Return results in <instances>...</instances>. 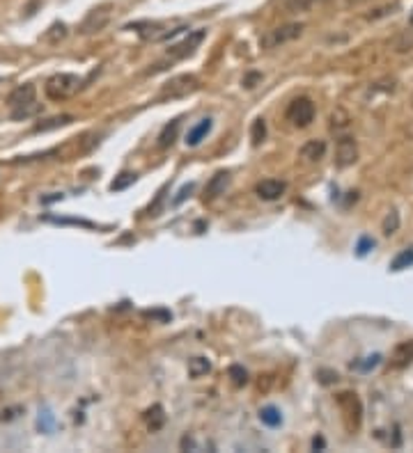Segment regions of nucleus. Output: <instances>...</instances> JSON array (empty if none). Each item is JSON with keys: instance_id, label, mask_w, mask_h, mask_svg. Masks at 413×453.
Returning a JSON list of instances; mask_svg holds the SVG:
<instances>
[{"instance_id": "obj_8", "label": "nucleus", "mask_w": 413, "mask_h": 453, "mask_svg": "<svg viewBox=\"0 0 413 453\" xmlns=\"http://www.w3.org/2000/svg\"><path fill=\"white\" fill-rule=\"evenodd\" d=\"M358 158V149H356V142L349 136H342L338 140V147H335V163H338V168H349L354 165Z\"/></svg>"}, {"instance_id": "obj_11", "label": "nucleus", "mask_w": 413, "mask_h": 453, "mask_svg": "<svg viewBox=\"0 0 413 453\" xmlns=\"http://www.w3.org/2000/svg\"><path fill=\"white\" fill-rule=\"evenodd\" d=\"M227 183H230V174H227V172H216L204 185V200H216L219 195H223Z\"/></svg>"}, {"instance_id": "obj_30", "label": "nucleus", "mask_w": 413, "mask_h": 453, "mask_svg": "<svg viewBox=\"0 0 413 453\" xmlns=\"http://www.w3.org/2000/svg\"><path fill=\"white\" fill-rule=\"evenodd\" d=\"M379 362H382V355H372V357H367L365 362L356 364V369H361V371H369V369H374Z\"/></svg>"}, {"instance_id": "obj_34", "label": "nucleus", "mask_w": 413, "mask_h": 453, "mask_svg": "<svg viewBox=\"0 0 413 453\" xmlns=\"http://www.w3.org/2000/svg\"><path fill=\"white\" fill-rule=\"evenodd\" d=\"M145 316L147 318H159V320H168L170 318L168 312H145Z\"/></svg>"}, {"instance_id": "obj_33", "label": "nucleus", "mask_w": 413, "mask_h": 453, "mask_svg": "<svg viewBox=\"0 0 413 453\" xmlns=\"http://www.w3.org/2000/svg\"><path fill=\"white\" fill-rule=\"evenodd\" d=\"M319 375H324V378H322V382H324V385L338 382V373H333V371H319Z\"/></svg>"}, {"instance_id": "obj_22", "label": "nucleus", "mask_w": 413, "mask_h": 453, "mask_svg": "<svg viewBox=\"0 0 413 453\" xmlns=\"http://www.w3.org/2000/svg\"><path fill=\"white\" fill-rule=\"evenodd\" d=\"M267 138V124H264V119H255L253 121V128H251V140H253V145H259Z\"/></svg>"}, {"instance_id": "obj_3", "label": "nucleus", "mask_w": 413, "mask_h": 453, "mask_svg": "<svg viewBox=\"0 0 413 453\" xmlns=\"http://www.w3.org/2000/svg\"><path fill=\"white\" fill-rule=\"evenodd\" d=\"M303 32L301 24H285V26H278L274 30H267L262 37H259V46L262 49H278L282 44H289L294 41L299 35Z\"/></svg>"}, {"instance_id": "obj_4", "label": "nucleus", "mask_w": 413, "mask_h": 453, "mask_svg": "<svg viewBox=\"0 0 413 453\" xmlns=\"http://www.w3.org/2000/svg\"><path fill=\"white\" fill-rule=\"evenodd\" d=\"M314 113H317V110H314V103L310 101V98H308V96H299V98H294V101H292V103L287 106L285 117H287V121H292L294 126L306 128V126L312 124Z\"/></svg>"}, {"instance_id": "obj_26", "label": "nucleus", "mask_w": 413, "mask_h": 453, "mask_svg": "<svg viewBox=\"0 0 413 453\" xmlns=\"http://www.w3.org/2000/svg\"><path fill=\"white\" fill-rule=\"evenodd\" d=\"M64 35H67V26H64V24H56V26L49 28L46 39H49V41H58V39H62Z\"/></svg>"}, {"instance_id": "obj_13", "label": "nucleus", "mask_w": 413, "mask_h": 453, "mask_svg": "<svg viewBox=\"0 0 413 453\" xmlns=\"http://www.w3.org/2000/svg\"><path fill=\"white\" fill-rule=\"evenodd\" d=\"M108 7H99V9H94V12H90L88 14V19L83 21V26H81V32H85V35H88V32H96V30H101L106 24H108V14L106 12Z\"/></svg>"}, {"instance_id": "obj_29", "label": "nucleus", "mask_w": 413, "mask_h": 453, "mask_svg": "<svg viewBox=\"0 0 413 453\" xmlns=\"http://www.w3.org/2000/svg\"><path fill=\"white\" fill-rule=\"evenodd\" d=\"M193 188H195V183H186V185H184L181 190L177 193V197H175V200H172V204H175V206H179V204H181V202L186 200V197L193 193Z\"/></svg>"}, {"instance_id": "obj_19", "label": "nucleus", "mask_w": 413, "mask_h": 453, "mask_svg": "<svg viewBox=\"0 0 413 453\" xmlns=\"http://www.w3.org/2000/svg\"><path fill=\"white\" fill-rule=\"evenodd\" d=\"M212 371V362L206 357H193L189 362V375L191 378H202V375H206Z\"/></svg>"}, {"instance_id": "obj_31", "label": "nucleus", "mask_w": 413, "mask_h": 453, "mask_svg": "<svg viewBox=\"0 0 413 453\" xmlns=\"http://www.w3.org/2000/svg\"><path fill=\"white\" fill-rule=\"evenodd\" d=\"M369 248H374V240L372 238H367V236H363L361 238V243H358V257H365V254L369 252Z\"/></svg>"}, {"instance_id": "obj_7", "label": "nucleus", "mask_w": 413, "mask_h": 453, "mask_svg": "<svg viewBox=\"0 0 413 453\" xmlns=\"http://www.w3.org/2000/svg\"><path fill=\"white\" fill-rule=\"evenodd\" d=\"M206 37V30H195V32H191V35L184 39L181 44H177V46H172L170 51H168V58H170V62H175V60H181V58H186V55H191L195 49L200 46V41Z\"/></svg>"}, {"instance_id": "obj_1", "label": "nucleus", "mask_w": 413, "mask_h": 453, "mask_svg": "<svg viewBox=\"0 0 413 453\" xmlns=\"http://www.w3.org/2000/svg\"><path fill=\"white\" fill-rule=\"evenodd\" d=\"M81 85H83V81L76 73H56L46 81L44 92L51 101H64V98H69L79 92Z\"/></svg>"}, {"instance_id": "obj_25", "label": "nucleus", "mask_w": 413, "mask_h": 453, "mask_svg": "<svg viewBox=\"0 0 413 453\" xmlns=\"http://www.w3.org/2000/svg\"><path fill=\"white\" fill-rule=\"evenodd\" d=\"M397 227H399V215H397V211H390L388 218L384 220V234H386V236L395 234Z\"/></svg>"}, {"instance_id": "obj_20", "label": "nucleus", "mask_w": 413, "mask_h": 453, "mask_svg": "<svg viewBox=\"0 0 413 453\" xmlns=\"http://www.w3.org/2000/svg\"><path fill=\"white\" fill-rule=\"evenodd\" d=\"M409 266H413V248H407L404 252H399L397 257L390 261V270H393V273H399V270H404Z\"/></svg>"}, {"instance_id": "obj_12", "label": "nucleus", "mask_w": 413, "mask_h": 453, "mask_svg": "<svg viewBox=\"0 0 413 453\" xmlns=\"http://www.w3.org/2000/svg\"><path fill=\"white\" fill-rule=\"evenodd\" d=\"M411 362H413V341H404V344H399L393 355H390V367L404 369Z\"/></svg>"}, {"instance_id": "obj_27", "label": "nucleus", "mask_w": 413, "mask_h": 453, "mask_svg": "<svg viewBox=\"0 0 413 453\" xmlns=\"http://www.w3.org/2000/svg\"><path fill=\"white\" fill-rule=\"evenodd\" d=\"M257 83H262V73L259 71H251L244 76V87L246 90H253V87H257Z\"/></svg>"}, {"instance_id": "obj_28", "label": "nucleus", "mask_w": 413, "mask_h": 453, "mask_svg": "<svg viewBox=\"0 0 413 453\" xmlns=\"http://www.w3.org/2000/svg\"><path fill=\"white\" fill-rule=\"evenodd\" d=\"M395 9H397V5H386V7H379V9H374V12H369V14H367V19H369V21H374V19H382V16L393 14Z\"/></svg>"}, {"instance_id": "obj_23", "label": "nucleus", "mask_w": 413, "mask_h": 453, "mask_svg": "<svg viewBox=\"0 0 413 453\" xmlns=\"http://www.w3.org/2000/svg\"><path fill=\"white\" fill-rule=\"evenodd\" d=\"M136 181V174L134 172H124V174H119V179H115L113 183H111V190H124V188H129Z\"/></svg>"}, {"instance_id": "obj_5", "label": "nucleus", "mask_w": 413, "mask_h": 453, "mask_svg": "<svg viewBox=\"0 0 413 453\" xmlns=\"http://www.w3.org/2000/svg\"><path fill=\"white\" fill-rule=\"evenodd\" d=\"M338 405H340V410L344 412L347 428H349V430H356L358 426H361L363 405H361V401H358L356 394H352V392H342V394H338Z\"/></svg>"}, {"instance_id": "obj_17", "label": "nucleus", "mask_w": 413, "mask_h": 453, "mask_svg": "<svg viewBox=\"0 0 413 453\" xmlns=\"http://www.w3.org/2000/svg\"><path fill=\"white\" fill-rule=\"evenodd\" d=\"M276 3L285 14H297V12H308L319 0H276Z\"/></svg>"}, {"instance_id": "obj_36", "label": "nucleus", "mask_w": 413, "mask_h": 453, "mask_svg": "<svg viewBox=\"0 0 413 453\" xmlns=\"http://www.w3.org/2000/svg\"><path fill=\"white\" fill-rule=\"evenodd\" d=\"M349 3H361V0H349Z\"/></svg>"}, {"instance_id": "obj_15", "label": "nucleus", "mask_w": 413, "mask_h": 453, "mask_svg": "<svg viewBox=\"0 0 413 453\" xmlns=\"http://www.w3.org/2000/svg\"><path fill=\"white\" fill-rule=\"evenodd\" d=\"M179 128H181V119H172L170 124L163 126L161 136H159V147H161V149H168V147L175 145V142H177V133H179Z\"/></svg>"}, {"instance_id": "obj_18", "label": "nucleus", "mask_w": 413, "mask_h": 453, "mask_svg": "<svg viewBox=\"0 0 413 453\" xmlns=\"http://www.w3.org/2000/svg\"><path fill=\"white\" fill-rule=\"evenodd\" d=\"M259 419H262V424H267L269 428H278L282 424V414L276 405H264L262 410H259Z\"/></svg>"}, {"instance_id": "obj_14", "label": "nucleus", "mask_w": 413, "mask_h": 453, "mask_svg": "<svg viewBox=\"0 0 413 453\" xmlns=\"http://www.w3.org/2000/svg\"><path fill=\"white\" fill-rule=\"evenodd\" d=\"M74 121L71 115H58V117H49L44 121H39V124L32 126V133H49V131H56L62 126H69Z\"/></svg>"}, {"instance_id": "obj_6", "label": "nucleus", "mask_w": 413, "mask_h": 453, "mask_svg": "<svg viewBox=\"0 0 413 453\" xmlns=\"http://www.w3.org/2000/svg\"><path fill=\"white\" fill-rule=\"evenodd\" d=\"M7 103H9V108H12V113H16V110H24V108L37 106V87L32 83L14 87V90L9 92V96H7Z\"/></svg>"}, {"instance_id": "obj_24", "label": "nucleus", "mask_w": 413, "mask_h": 453, "mask_svg": "<svg viewBox=\"0 0 413 453\" xmlns=\"http://www.w3.org/2000/svg\"><path fill=\"white\" fill-rule=\"evenodd\" d=\"M230 378H232V382L237 385V387H242V385H246L248 382V373H246V369L244 367H239V364H234V367H230Z\"/></svg>"}, {"instance_id": "obj_9", "label": "nucleus", "mask_w": 413, "mask_h": 453, "mask_svg": "<svg viewBox=\"0 0 413 453\" xmlns=\"http://www.w3.org/2000/svg\"><path fill=\"white\" fill-rule=\"evenodd\" d=\"M285 190H287V183L278 181V179H264V181H259L255 185V195L259 197V200H264V202L280 200V197L285 195Z\"/></svg>"}, {"instance_id": "obj_35", "label": "nucleus", "mask_w": 413, "mask_h": 453, "mask_svg": "<svg viewBox=\"0 0 413 453\" xmlns=\"http://www.w3.org/2000/svg\"><path fill=\"white\" fill-rule=\"evenodd\" d=\"M312 449H314V451H317V449H324V439H322V437H314V439H312Z\"/></svg>"}, {"instance_id": "obj_10", "label": "nucleus", "mask_w": 413, "mask_h": 453, "mask_svg": "<svg viewBox=\"0 0 413 453\" xmlns=\"http://www.w3.org/2000/svg\"><path fill=\"white\" fill-rule=\"evenodd\" d=\"M212 126H214V121H212V117H204V119H200L198 124H195L189 133H186V147H198L202 140H206V136L212 133Z\"/></svg>"}, {"instance_id": "obj_21", "label": "nucleus", "mask_w": 413, "mask_h": 453, "mask_svg": "<svg viewBox=\"0 0 413 453\" xmlns=\"http://www.w3.org/2000/svg\"><path fill=\"white\" fill-rule=\"evenodd\" d=\"M49 223H56V225H79V227H85V229H94L96 225L90 223V220H76V218H46Z\"/></svg>"}, {"instance_id": "obj_32", "label": "nucleus", "mask_w": 413, "mask_h": 453, "mask_svg": "<svg viewBox=\"0 0 413 453\" xmlns=\"http://www.w3.org/2000/svg\"><path fill=\"white\" fill-rule=\"evenodd\" d=\"M51 426H53V414L49 410H44V417H41V412H39V428L51 430Z\"/></svg>"}, {"instance_id": "obj_2", "label": "nucleus", "mask_w": 413, "mask_h": 453, "mask_svg": "<svg viewBox=\"0 0 413 453\" xmlns=\"http://www.w3.org/2000/svg\"><path fill=\"white\" fill-rule=\"evenodd\" d=\"M198 90H200V81L195 78L193 73H181V76H175V78H170L161 87L159 98L161 101H168V98H184Z\"/></svg>"}, {"instance_id": "obj_16", "label": "nucleus", "mask_w": 413, "mask_h": 453, "mask_svg": "<svg viewBox=\"0 0 413 453\" xmlns=\"http://www.w3.org/2000/svg\"><path fill=\"white\" fill-rule=\"evenodd\" d=\"M324 153H326V142L324 140H308L306 145L301 147V158H306L310 163L324 158Z\"/></svg>"}]
</instances>
